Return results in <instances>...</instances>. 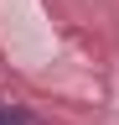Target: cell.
<instances>
[{
	"instance_id": "1",
	"label": "cell",
	"mask_w": 119,
	"mask_h": 125,
	"mask_svg": "<svg viewBox=\"0 0 119 125\" xmlns=\"http://www.w3.org/2000/svg\"><path fill=\"white\" fill-rule=\"evenodd\" d=\"M0 125H36V120L26 115L21 104H0Z\"/></svg>"
}]
</instances>
